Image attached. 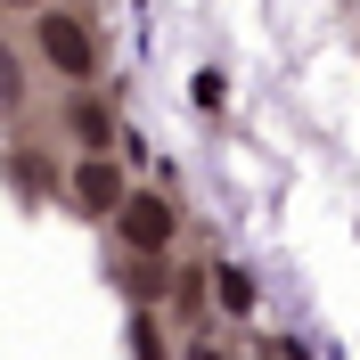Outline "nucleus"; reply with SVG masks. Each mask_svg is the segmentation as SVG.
I'll return each mask as SVG.
<instances>
[{
    "label": "nucleus",
    "mask_w": 360,
    "mask_h": 360,
    "mask_svg": "<svg viewBox=\"0 0 360 360\" xmlns=\"http://www.w3.org/2000/svg\"><path fill=\"white\" fill-rule=\"evenodd\" d=\"M25 8H41V0H25Z\"/></svg>",
    "instance_id": "obj_9"
},
{
    "label": "nucleus",
    "mask_w": 360,
    "mask_h": 360,
    "mask_svg": "<svg viewBox=\"0 0 360 360\" xmlns=\"http://www.w3.org/2000/svg\"><path fill=\"white\" fill-rule=\"evenodd\" d=\"M74 205H82V213H123V164L82 156L74 164Z\"/></svg>",
    "instance_id": "obj_3"
},
{
    "label": "nucleus",
    "mask_w": 360,
    "mask_h": 360,
    "mask_svg": "<svg viewBox=\"0 0 360 360\" xmlns=\"http://www.w3.org/2000/svg\"><path fill=\"white\" fill-rule=\"evenodd\" d=\"M213 287H221V311H254V278H246L238 262H229V270H213Z\"/></svg>",
    "instance_id": "obj_4"
},
{
    "label": "nucleus",
    "mask_w": 360,
    "mask_h": 360,
    "mask_svg": "<svg viewBox=\"0 0 360 360\" xmlns=\"http://www.w3.org/2000/svg\"><path fill=\"white\" fill-rule=\"evenodd\" d=\"M115 229H123L131 254H164V246H172V205H164V197H123Z\"/></svg>",
    "instance_id": "obj_2"
},
{
    "label": "nucleus",
    "mask_w": 360,
    "mask_h": 360,
    "mask_svg": "<svg viewBox=\"0 0 360 360\" xmlns=\"http://www.w3.org/2000/svg\"><path fill=\"white\" fill-rule=\"evenodd\" d=\"M131 360H164V352H156V328H148V319L131 328Z\"/></svg>",
    "instance_id": "obj_6"
},
{
    "label": "nucleus",
    "mask_w": 360,
    "mask_h": 360,
    "mask_svg": "<svg viewBox=\"0 0 360 360\" xmlns=\"http://www.w3.org/2000/svg\"><path fill=\"white\" fill-rule=\"evenodd\" d=\"M188 360H229V352H213V344H197V352H188Z\"/></svg>",
    "instance_id": "obj_8"
},
{
    "label": "nucleus",
    "mask_w": 360,
    "mask_h": 360,
    "mask_svg": "<svg viewBox=\"0 0 360 360\" xmlns=\"http://www.w3.org/2000/svg\"><path fill=\"white\" fill-rule=\"evenodd\" d=\"M0 107H17V66L0 58Z\"/></svg>",
    "instance_id": "obj_7"
},
{
    "label": "nucleus",
    "mask_w": 360,
    "mask_h": 360,
    "mask_svg": "<svg viewBox=\"0 0 360 360\" xmlns=\"http://www.w3.org/2000/svg\"><path fill=\"white\" fill-rule=\"evenodd\" d=\"M74 131L98 148V139H107V107H90V98H82V107H74Z\"/></svg>",
    "instance_id": "obj_5"
},
{
    "label": "nucleus",
    "mask_w": 360,
    "mask_h": 360,
    "mask_svg": "<svg viewBox=\"0 0 360 360\" xmlns=\"http://www.w3.org/2000/svg\"><path fill=\"white\" fill-rule=\"evenodd\" d=\"M33 41H41V58H49L58 74H66V82H82V74L98 66V49H90V33H82L74 17H58V8H49V17L33 25Z\"/></svg>",
    "instance_id": "obj_1"
}]
</instances>
